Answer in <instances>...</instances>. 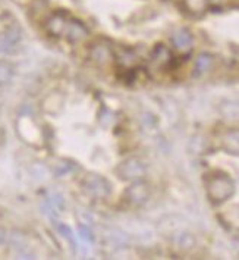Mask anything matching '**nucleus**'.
<instances>
[{"label":"nucleus","mask_w":239,"mask_h":260,"mask_svg":"<svg viewBox=\"0 0 239 260\" xmlns=\"http://www.w3.org/2000/svg\"><path fill=\"white\" fill-rule=\"evenodd\" d=\"M150 196L148 185L145 182H135L131 187H128L127 191L124 194V202L131 207H140L142 206Z\"/></svg>","instance_id":"nucleus-5"},{"label":"nucleus","mask_w":239,"mask_h":260,"mask_svg":"<svg viewBox=\"0 0 239 260\" xmlns=\"http://www.w3.org/2000/svg\"><path fill=\"white\" fill-rule=\"evenodd\" d=\"M229 0H207V5L213 9H223Z\"/></svg>","instance_id":"nucleus-16"},{"label":"nucleus","mask_w":239,"mask_h":260,"mask_svg":"<svg viewBox=\"0 0 239 260\" xmlns=\"http://www.w3.org/2000/svg\"><path fill=\"white\" fill-rule=\"evenodd\" d=\"M68 21H69V18H68V14H66V12L57 11V12H55V14L47 19L46 28H47V31H49L52 36L60 37V36H63V32H65V28H66Z\"/></svg>","instance_id":"nucleus-8"},{"label":"nucleus","mask_w":239,"mask_h":260,"mask_svg":"<svg viewBox=\"0 0 239 260\" xmlns=\"http://www.w3.org/2000/svg\"><path fill=\"white\" fill-rule=\"evenodd\" d=\"M233 2H235V3H239V0H233Z\"/></svg>","instance_id":"nucleus-20"},{"label":"nucleus","mask_w":239,"mask_h":260,"mask_svg":"<svg viewBox=\"0 0 239 260\" xmlns=\"http://www.w3.org/2000/svg\"><path fill=\"white\" fill-rule=\"evenodd\" d=\"M235 192V182L229 175L217 172L207 181V194L213 203H223Z\"/></svg>","instance_id":"nucleus-1"},{"label":"nucleus","mask_w":239,"mask_h":260,"mask_svg":"<svg viewBox=\"0 0 239 260\" xmlns=\"http://www.w3.org/2000/svg\"><path fill=\"white\" fill-rule=\"evenodd\" d=\"M81 235H83V237H84V238H87V240H91V235H88V231H87V230H85L84 226H81Z\"/></svg>","instance_id":"nucleus-18"},{"label":"nucleus","mask_w":239,"mask_h":260,"mask_svg":"<svg viewBox=\"0 0 239 260\" xmlns=\"http://www.w3.org/2000/svg\"><path fill=\"white\" fill-rule=\"evenodd\" d=\"M21 40V29L16 27V25H12L9 27L2 36L0 39V52H11L16 47V44Z\"/></svg>","instance_id":"nucleus-9"},{"label":"nucleus","mask_w":239,"mask_h":260,"mask_svg":"<svg viewBox=\"0 0 239 260\" xmlns=\"http://www.w3.org/2000/svg\"><path fill=\"white\" fill-rule=\"evenodd\" d=\"M150 62L151 67L155 69H168L170 68V65L173 63V55L170 52V49L165 44H157L151 56H150Z\"/></svg>","instance_id":"nucleus-6"},{"label":"nucleus","mask_w":239,"mask_h":260,"mask_svg":"<svg viewBox=\"0 0 239 260\" xmlns=\"http://www.w3.org/2000/svg\"><path fill=\"white\" fill-rule=\"evenodd\" d=\"M14 78V67L6 62V60H0V85H5Z\"/></svg>","instance_id":"nucleus-13"},{"label":"nucleus","mask_w":239,"mask_h":260,"mask_svg":"<svg viewBox=\"0 0 239 260\" xmlns=\"http://www.w3.org/2000/svg\"><path fill=\"white\" fill-rule=\"evenodd\" d=\"M63 36L70 41V43H81L88 37V29L85 27L81 21H76V19H69L66 28H65V32Z\"/></svg>","instance_id":"nucleus-7"},{"label":"nucleus","mask_w":239,"mask_h":260,"mask_svg":"<svg viewBox=\"0 0 239 260\" xmlns=\"http://www.w3.org/2000/svg\"><path fill=\"white\" fill-rule=\"evenodd\" d=\"M213 59L210 55H200L195 60V72L197 74H204L211 68Z\"/></svg>","instance_id":"nucleus-14"},{"label":"nucleus","mask_w":239,"mask_h":260,"mask_svg":"<svg viewBox=\"0 0 239 260\" xmlns=\"http://www.w3.org/2000/svg\"><path fill=\"white\" fill-rule=\"evenodd\" d=\"M59 230H60V233L63 234L66 238H69L72 244H75V241H73V237H72V233H70V230L68 228V226H65V225H59Z\"/></svg>","instance_id":"nucleus-17"},{"label":"nucleus","mask_w":239,"mask_h":260,"mask_svg":"<svg viewBox=\"0 0 239 260\" xmlns=\"http://www.w3.org/2000/svg\"><path fill=\"white\" fill-rule=\"evenodd\" d=\"M83 190L87 196L101 200L110 194V184L104 177H100L97 174H90L83 181Z\"/></svg>","instance_id":"nucleus-2"},{"label":"nucleus","mask_w":239,"mask_h":260,"mask_svg":"<svg viewBox=\"0 0 239 260\" xmlns=\"http://www.w3.org/2000/svg\"><path fill=\"white\" fill-rule=\"evenodd\" d=\"M5 238H6V233H5V230H2V228H0V244L5 241Z\"/></svg>","instance_id":"nucleus-19"},{"label":"nucleus","mask_w":239,"mask_h":260,"mask_svg":"<svg viewBox=\"0 0 239 260\" xmlns=\"http://www.w3.org/2000/svg\"><path fill=\"white\" fill-rule=\"evenodd\" d=\"M172 41H173L175 47H176L178 50H181V52L189 50L191 46H192V37H191V34H189L188 31H179V32H176V34L173 36Z\"/></svg>","instance_id":"nucleus-11"},{"label":"nucleus","mask_w":239,"mask_h":260,"mask_svg":"<svg viewBox=\"0 0 239 260\" xmlns=\"http://www.w3.org/2000/svg\"><path fill=\"white\" fill-rule=\"evenodd\" d=\"M222 113L226 118H238L239 116V103L236 102H227L222 106Z\"/></svg>","instance_id":"nucleus-15"},{"label":"nucleus","mask_w":239,"mask_h":260,"mask_svg":"<svg viewBox=\"0 0 239 260\" xmlns=\"http://www.w3.org/2000/svg\"><path fill=\"white\" fill-rule=\"evenodd\" d=\"M88 56H90V60L94 65L107 67V65L112 63L113 59H114V52H113L112 44L109 41L97 40L90 46Z\"/></svg>","instance_id":"nucleus-3"},{"label":"nucleus","mask_w":239,"mask_h":260,"mask_svg":"<svg viewBox=\"0 0 239 260\" xmlns=\"http://www.w3.org/2000/svg\"><path fill=\"white\" fill-rule=\"evenodd\" d=\"M222 149L230 154H239V129H229L222 136Z\"/></svg>","instance_id":"nucleus-10"},{"label":"nucleus","mask_w":239,"mask_h":260,"mask_svg":"<svg viewBox=\"0 0 239 260\" xmlns=\"http://www.w3.org/2000/svg\"><path fill=\"white\" fill-rule=\"evenodd\" d=\"M183 6L188 14L194 15V16L203 15L209 8L207 0H183Z\"/></svg>","instance_id":"nucleus-12"},{"label":"nucleus","mask_w":239,"mask_h":260,"mask_svg":"<svg viewBox=\"0 0 239 260\" xmlns=\"http://www.w3.org/2000/svg\"><path fill=\"white\" fill-rule=\"evenodd\" d=\"M116 174L125 181H138L145 175V166L137 157H129L116 168Z\"/></svg>","instance_id":"nucleus-4"}]
</instances>
